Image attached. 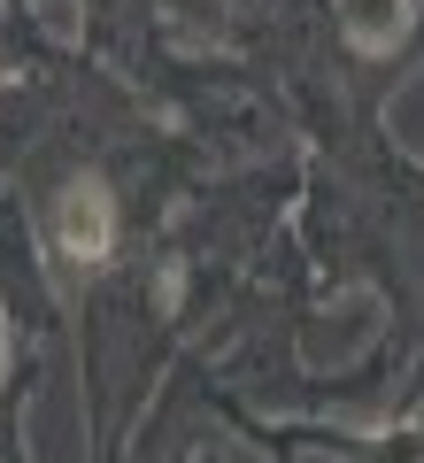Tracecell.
<instances>
[{"mask_svg": "<svg viewBox=\"0 0 424 463\" xmlns=\"http://www.w3.org/2000/svg\"><path fill=\"white\" fill-rule=\"evenodd\" d=\"M54 240H62L70 263H100V255L116 248V209L100 185H70L62 209H54Z\"/></svg>", "mask_w": 424, "mask_h": 463, "instance_id": "obj_1", "label": "cell"}, {"mask_svg": "<svg viewBox=\"0 0 424 463\" xmlns=\"http://www.w3.org/2000/svg\"><path fill=\"white\" fill-rule=\"evenodd\" d=\"M340 24H347V39L355 47H393V39L409 32V0H340Z\"/></svg>", "mask_w": 424, "mask_h": 463, "instance_id": "obj_2", "label": "cell"}]
</instances>
